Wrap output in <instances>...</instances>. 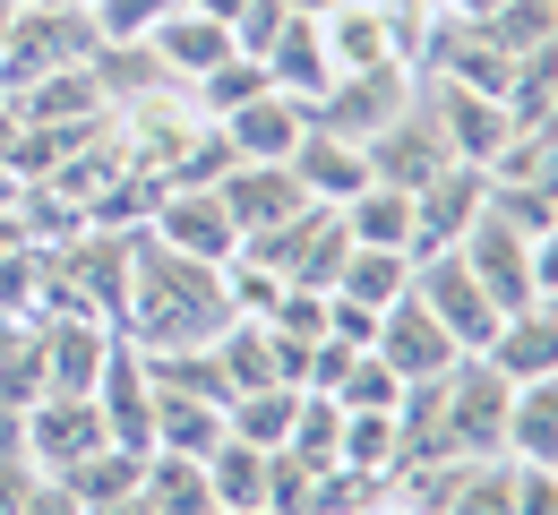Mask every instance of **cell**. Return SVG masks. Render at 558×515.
Here are the masks:
<instances>
[{
	"instance_id": "obj_1",
	"label": "cell",
	"mask_w": 558,
	"mask_h": 515,
	"mask_svg": "<svg viewBox=\"0 0 558 515\" xmlns=\"http://www.w3.org/2000/svg\"><path fill=\"white\" fill-rule=\"evenodd\" d=\"M241 309L223 293V267L172 258L163 241L130 232V293H121V335L138 353H172V344H215Z\"/></svg>"
},
{
	"instance_id": "obj_2",
	"label": "cell",
	"mask_w": 558,
	"mask_h": 515,
	"mask_svg": "<svg viewBox=\"0 0 558 515\" xmlns=\"http://www.w3.org/2000/svg\"><path fill=\"white\" fill-rule=\"evenodd\" d=\"M95 17L86 9H17L9 17V44H0V95L35 86V77H61V70H86L95 61Z\"/></svg>"
},
{
	"instance_id": "obj_3",
	"label": "cell",
	"mask_w": 558,
	"mask_h": 515,
	"mask_svg": "<svg viewBox=\"0 0 558 515\" xmlns=\"http://www.w3.org/2000/svg\"><path fill=\"white\" fill-rule=\"evenodd\" d=\"M146 241H163L172 258H198V267H223L241 249V223L223 216V189H198V181H163L155 207H146Z\"/></svg>"
},
{
	"instance_id": "obj_4",
	"label": "cell",
	"mask_w": 558,
	"mask_h": 515,
	"mask_svg": "<svg viewBox=\"0 0 558 515\" xmlns=\"http://www.w3.org/2000/svg\"><path fill=\"white\" fill-rule=\"evenodd\" d=\"M421 95V77L404 70V61H378V70H344L318 103H310V121L318 130H336V138H352V147H369L404 103Z\"/></svg>"
},
{
	"instance_id": "obj_5",
	"label": "cell",
	"mask_w": 558,
	"mask_h": 515,
	"mask_svg": "<svg viewBox=\"0 0 558 515\" xmlns=\"http://www.w3.org/2000/svg\"><path fill=\"white\" fill-rule=\"evenodd\" d=\"M507 378L482 361V353H464V361L438 378V413H447V446L456 455H507Z\"/></svg>"
},
{
	"instance_id": "obj_6",
	"label": "cell",
	"mask_w": 558,
	"mask_h": 515,
	"mask_svg": "<svg viewBox=\"0 0 558 515\" xmlns=\"http://www.w3.org/2000/svg\"><path fill=\"white\" fill-rule=\"evenodd\" d=\"M35 344H44V387L52 395H95L104 361L121 353V327L95 318V309H52V318H35Z\"/></svg>"
},
{
	"instance_id": "obj_7",
	"label": "cell",
	"mask_w": 558,
	"mask_h": 515,
	"mask_svg": "<svg viewBox=\"0 0 558 515\" xmlns=\"http://www.w3.org/2000/svg\"><path fill=\"white\" fill-rule=\"evenodd\" d=\"M369 353L396 369L404 387H421V378H447V369L464 361V344L438 327V309H429L421 293H396L387 309H378V344H369Z\"/></svg>"
},
{
	"instance_id": "obj_8",
	"label": "cell",
	"mask_w": 558,
	"mask_h": 515,
	"mask_svg": "<svg viewBox=\"0 0 558 515\" xmlns=\"http://www.w3.org/2000/svg\"><path fill=\"white\" fill-rule=\"evenodd\" d=\"M413 293L438 309V327H447L464 353H482L489 335H498V318H507V309L482 293V275H473L456 249H429V258H413Z\"/></svg>"
},
{
	"instance_id": "obj_9",
	"label": "cell",
	"mask_w": 558,
	"mask_h": 515,
	"mask_svg": "<svg viewBox=\"0 0 558 515\" xmlns=\"http://www.w3.org/2000/svg\"><path fill=\"white\" fill-rule=\"evenodd\" d=\"M421 95H429V112H438V138L456 163H489V155L515 138V112H507V95H482V86H456V77H421Z\"/></svg>"
},
{
	"instance_id": "obj_10",
	"label": "cell",
	"mask_w": 558,
	"mask_h": 515,
	"mask_svg": "<svg viewBox=\"0 0 558 515\" xmlns=\"http://www.w3.org/2000/svg\"><path fill=\"white\" fill-rule=\"evenodd\" d=\"M95 446H112L95 395H52V387H44V395L26 404V464H35L44 481H61L77 455H95Z\"/></svg>"
},
{
	"instance_id": "obj_11",
	"label": "cell",
	"mask_w": 558,
	"mask_h": 515,
	"mask_svg": "<svg viewBox=\"0 0 558 515\" xmlns=\"http://www.w3.org/2000/svg\"><path fill=\"white\" fill-rule=\"evenodd\" d=\"M482 207H489L482 163H438V172L413 189V258H429V249H456V241L473 232V216H482Z\"/></svg>"
},
{
	"instance_id": "obj_12",
	"label": "cell",
	"mask_w": 558,
	"mask_h": 515,
	"mask_svg": "<svg viewBox=\"0 0 558 515\" xmlns=\"http://www.w3.org/2000/svg\"><path fill=\"white\" fill-rule=\"evenodd\" d=\"M456 258L482 275V293L498 301V309H533V232H515L507 216H473V232L456 241Z\"/></svg>"
},
{
	"instance_id": "obj_13",
	"label": "cell",
	"mask_w": 558,
	"mask_h": 515,
	"mask_svg": "<svg viewBox=\"0 0 558 515\" xmlns=\"http://www.w3.org/2000/svg\"><path fill=\"white\" fill-rule=\"evenodd\" d=\"M361 155H369V181H387V189H421L438 163H456V155H447V138H438L429 95H413V103H404V112H396V121H387V130H378Z\"/></svg>"
},
{
	"instance_id": "obj_14",
	"label": "cell",
	"mask_w": 558,
	"mask_h": 515,
	"mask_svg": "<svg viewBox=\"0 0 558 515\" xmlns=\"http://www.w3.org/2000/svg\"><path fill=\"white\" fill-rule=\"evenodd\" d=\"M223 130V147H232V163H292V147L310 138V103L301 95H250L232 121H215Z\"/></svg>"
},
{
	"instance_id": "obj_15",
	"label": "cell",
	"mask_w": 558,
	"mask_h": 515,
	"mask_svg": "<svg viewBox=\"0 0 558 515\" xmlns=\"http://www.w3.org/2000/svg\"><path fill=\"white\" fill-rule=\"evenodd\" d=\"M215 189H223V216L241 223V241L250 232H276V223H292L310 207V189L292 181V163H232Z\"/></svg>"
},
{
	"instance_id": "obj_16",
	"label": "cell",
	"mask_w": 558,
	"mask_h": 515,
	"mask_svg": "<svg viewBox=\"0 0 558 515\" xmlns=\"http://www.w3.org/2000/svg\"><path fill=\"white\" fill-rule=\"evenodd\" d=\"M482 361L507 378V387H524V378H558V309H507L498 318V335L482 344Z\"/></svg>"
},
{
	"instance_id": "obj_17",
	"label": "cell",
	"mask_w": 558,
	"mask_h": 515,
	"mask_svg": "<svg viewBox=\"0 0 558 515\" xmlns=\"http://www.w3.org/2000/svg\"><path fill=\"white\" fill-rule=\"evenodd\" d=\"M146 52L163 61V77H172V86H190V77H207L223 52H241V44H232V26H223V17H207V9H190V0H181V9L146 35Z\"/></svg>"
},
{
	"instance_id": "obj_18",
	"label": "cell",
	"mask_w": 558,
	"mask_h": 515,
	"mask_svg": "<svg viewBox=\"0 0 558 515\" xmlns=\"http://www.w3.org/2000/svg\"><path fill=\"white\" fill-rule=\"evenodd\" d=\"M292 181L310 189V207H344L352 189H369V155L352 147V138H336V130L310 121V138L292 147Z\"/></svg>"
},
{
	"instance_id": "obj_19",
	"label": "cell",
	"mask_w": 558,
	"mask_h": 515,
	"mask_svg": "<svg viewBox=\"0 0 558 515\" xmlns=\"http://www.w3.org/2000/svg\"><path fill=\"white\" fill-rule=\"evenodd\" d=\"M267 77H276V95H301V103H318L327 86H336V61H327V35H318V17H283L276 44L258 52Z\"/></svg>"
},
{
	"instance_id": "obj_20",
	"label": "cell",
	"mask_w": 558,
	"mask_h": 515,
	"mask_svg": "<svg viewBox=\"0 0 558 515\" xmlns=\"http://www.w3.org/2000/svg\"><path fill=\"white\" fill-rule=\"evenodd\" d=\"M318 35H327V61H336V77H344V70H378V61H396L387 0H344V9H327V17H318Z\"/></svg>"
},
{
	"instance_id": "obj_21",
	"label": "cell",
	"mask_w": 558,
	"mask_h": 515,
	"mask_svg": "<svg viewBox=\"0 0 558 515\" xmlns=\"http://www.w3.org/2000/svg\"><path fill=\"white\" fill-rule=\"evenodd\" d=\"M223 446V404L155 387V455H215Z\"/></svg>"
},
{
	"instance_id": "obj_22",
	"label": "cell",
	"mask_w": 558,
	"mask_h": 515,
	"mask_svg": "<svg viewBox=\"0 0 558 515\" xmlns=\"http://www.w3.org/2000/svg\"><path fill=\"white\" fill-rule=\"evenodd\" d=\"M207 490H215V507H267V499H276V455H267V446H241L223 430V446L207 455Z\"/></svg>"
},
{
	"instance_id": "obj_23",
	"label": "cell",
	"mask_w": 558,
	"mask_h": 515,
	"mask_svg": "<svg viewBox=\"0 0 558 515\" xmlns=\"http://www.w3.org/2000/svg\"><path fill=\"white\" fill-rule=\"evenodd\" d=\"M507 455L515 464H558V378H524L507 395Z\"/></svg>"
},
{
	"instance_id": "obj_24",
	"label": "cell",
	"mask_w": 558,
	"mask_h": 515,
	"mask_svg": "<svg viewBox=\"0 0 558 515\" xmlns=\"http://www.w3.org/2000/svg\"><path fill=\"white\" fill-rule=\"evenodd\" d=\"M336 216H344V232L361 241V249H413V189L369 181V189H352Z\"/></svg>"
},
{
	"instance_id": "obj_25",
	"label": "cell",
	"mask_w": 558,
	"mask_h": 515,
	"mask_svg": "<svg viewBox=\"0 0 558 515\" xmlns=\"http://www.w3.org/2000/svg\"><path fill=\"white\" fill-rule=\"evenodd\" d=\"M336 293L361 301V309H387L396 293H413V249H361L352 241L344 267H336Z\"/></svg>"
},
{
	"instance_id": "obj_26",
	"label": "cell",
	"mask_w": 558,
	"mask_h": 515,
	"mask_svg": "<svg viewBox=\"0 0 558 515\" xmlns=\"http://www.w3.org/2000/svg\"><path fill=\"white\" fill-rule=\"evenodd\" d=\"M138 490H146V507H155V515H215L207 455H146Z\"/></svg>"
},
{
	"instance_id": "obj_27",
	"label": "cell",
	"mask_w": 558,
	"mask_h": 515,
	"mask_svg": "<svg viewBox=\"0 0 558 515\" xmlns=\"http://www.w3.org/2000/svg\"><path fill=\"white\" fill-rule=\"evenodd\" d=\"M267 86H276V77H267V61H258V52H223V61H215L207 77H190L181 95L198 103V121H232V112H241L250 95H267Z\"/></svg>"
},
{
	"instance_id": "obj_28",
	"label": "cell",
	"mask_w": 558,
	"mask_h": 515,
	"mask_svg": "<svg viewBox=\"0 0 558 515\" xmlns=\"http://www.w3.org/2000/svg\"><path fill=\"white\" fill-rule=\"evenodd\" d=\"M292 413H301V387H250V395H232L223 404V430L241 446H267V455H283V439H292Z\"/></svg>"
},
{
	"instance_id": "obj_29",
	"label": "cell",
	"mask_w": 558,
	"mask_h": 515,
	"mask_svg": "<svg viewBox=\"0 0 558 515\" xmlns=\"http://www.w3.org/2000/svg\"><path fill=\"white\" fill-rule=\"evenodd\" d=\"M438 515H515V464L507 455H464Z\"/></svg>"
},
{
	"instance_id": "obj_30",
	"label": "cell",
	"mask_w": 558,
	"mask_h": 515,
	"mask_svg": "<svg viewBox=\"0 0 558 515\" xmlns=\"http://www.w3.org/2000/svg\"><path fill=\"white\" fill-rule=\"evenodd\" d=\"M396 413H344V439H336V464L361 473V481H387L396 473Z\"/></svg>"
},
{
	"instance_id": "obj_31",
	"label": "cell",
	"mask_w": 558,
	"mask_h": 515,
	"mask_svg": "<svg viewBox=\"0 0 558 515\" xmlns=\"http://www.w3.org/2000/svg\"><path fill=\"white\" fill-rule=\"evenodd\" d=\"M473 26L515 61V52H533V44H550V35H558V0H498V9L473 17Z\"/></svg>"
},
{
	"instance_id": "obj_32",
	"label": "cell",
	"mask_w": 558,
	"mask_h": 515,
	"mask_svg": "<svg viewBox=\"0 0 558 515\" xmlns=\"http://www.w3.org/2000/svg\"><path fill=\"white\" fill-rule=\"evenodd\" d=\"M344 413H396V395H404V378L378 361V353H352L344 369H336V387H327Z\"/></svg>"
},
{
	"instance_id": "obj_33",
	"label": "cell",
	"mask_w": 558,
	"mask_h": 515,
	"mask_svg": "<svg viewBox=\"0 0 558 515\" xmlns=\"http://www.w3.org/2000/svg\"><path fill=\"white\" fill-rule=\"evenodd\" d=\"M172 9H181V0H86V17H95L104 44H146Z\"/></svg>"
},
{
	"instance_id": "obj_34",
	"label": "cell",
	"mask_w": 558,
	"mask_h": 515,
	"mask_svg": "<svg viewBox=\"0 0 558 515\" xmlns=\"http://www.w3.org/2000/svg\"><path fill=\"white\" fill-rule=\"evenodd\" d=\"M327 335H336V344H352V353H369V344H378V309L327 293Z\"/></svg>"
},
{
	"instance_id": "obj_35",
	"label": "cell",
	"mask_w": 558,
	"mask_h": 515,
	"mask_svg": "<svg viewBox=\"0 0 558 515\" xmlns=\"http://www.w3.org/2000/svg\"><path fill=\"white\" fill-rule=\"evenodd\" d=\"M26 490H35V464H0V515H26Z\"/></svg>"
},
{
	"instance_id": "obj_36",
	"label": "cell",
	"mask_w": 558,
	"mask_h": 515,
	"mask_svg": "<svg viewBox=\"0 0 558 515\" xmlns=\"http://www.w3.org/2000/svg\"><path fill=\"white\" fill-rule=\"evenodd\" d=\"M292 17H327V9H344V0H283Z\"/></svg>"
},
{
	"instance_id": "obj_37",
	"label": "cell",
	"mask_w": 558,
	"mask_h": 515,
	"mask_svg": "<svg viewBox=\"0 0 558 515\" xmlns=\"http://www.w3.org/2000/svg\"><path fill=\"white\" fill-rule=\"evenodd\" d=\"M17 9H86V0H17Z\"/></svg>"
},
{
	"instance_id": "obj_38",
	"label": "cell",
	"mask_w": 558,
	"mask_h": 515,
	"mask_svg": "<svg viewBox=\"0 0 558 515\" xmlns=\"http://www.w3.org/2000/svg\"><path fill=\"white\" fill-rule=\"evenodd\" d=\"M9 17H17V0H0V44H9Z\"/></svg>"
},
{
	"instance_id": "obj_39",
	"label": "cell",
	"mask_w": 558,
	"mask_h": 515,
	"mask_svg": "<svg viewBox=\"0 0 558 515\" xmlns=\"http://www.w3.org/2000/svg\"><path fill=\"white\" fill-rule=\"evenodd\" d=\"M361 515H369V507H361Z\"/></svg>"
}]
</instances>
